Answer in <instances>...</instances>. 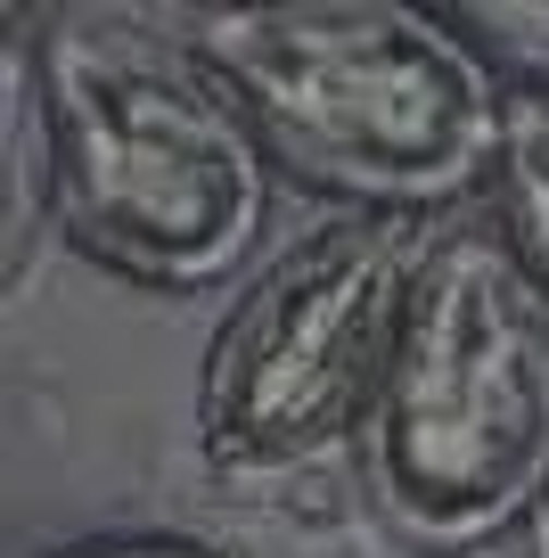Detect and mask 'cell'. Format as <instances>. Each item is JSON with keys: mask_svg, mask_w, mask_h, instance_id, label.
Here are the masks:
<instances>
[{"mask_svg": "<svg viewBox=\"0 0 549 558\" xmlns=\"http://www.w3.org/2000/svg\"><path fill=\"white\" fill-rule=\"evenodd\" d=\"M181 41L246 107L263 157L353 214L418 222L500 165L509 83L451 17L402 0L190 9Z\"/></svg>", "mask_w": 549, "mask_h": 558, "instance_id": "cell-1", "label": "cell"}, {"mask_svg": "<svg viewBox=\"0 0 549 558\" xmlns=\"http://www.w3.org/2000/svg\"><path fill=\"white\" fill-rule=\"evenodd\" d=\"M34 74L74 255L164 296L239 271L271 214V157L190 41L123 9H66L41 25Z\"/></svg>", "mask_w": 549, "mask_h": 558, "instance_id": "cell-2", "label": "cell"}, {"mask_svg": "<svg viewBox=\"0 0 549 558\" xmlns=\"http://www.w3.org/2000/svg\"><path fill=\"white\" fill-rule=\"evenodd\" d=\"M369 493L418 550H476L549 485V304L492 214L418 239L378 411Z\"/></svg>", "mask_w": 549, "mask_h": 558, "instance_id": "cell-3", "label": "cell"}, {"mask_svg": "<svg viewBox=\"0 0 549 558\" xmlns=\"http://www.w3.org/2000/svg\"><path fill=\"white\" fill-rule=\"evenodd\" d=\"M418 222L344 214L279 246L222 313L197 369V452L213 476H288L353 444L378 411Z\"/></svg>", "mask_w": 549, "mask_h": 558, "instance_id": "cell-4", "label": "cell"}, {"mask_svg": "<svg viewBox=\"0 0 549 558\" xmlns=\"http://www.w3.org/2000/svg\"><path fill=\"white\" fill-rule=\"evenodd\" d=\"M492 222L509 239L516 271L549 304V83H509V123H500L492 165Z\"/></svg>", "mask_w": 549, "mask_h": 558, "instance_id": "cell-5", "label": "cell"}, {"mask_svg": "<svg viewBox=\"0 0 549 558\" xmlns=\"http://www.w3.org/2000/svg\"><path fill=\"white\" fill-rule=\"evenodd\" d=\"M25 25H9L0 41V74H9V99H0V140H9V279H25V246H34V222L50 214V116H41V74Z\"/></svg>", "mask_w": 549, "mask_h": 558, "instance_id": "cell-6", "label": "cell"}, {"mask_svg": "<svg viewBox=\"0 0 549 558\" xmlns=\"http://www.w3.org/2000/svg\"><path fill=\"white\" fill-rule=\"evenodd\" d=\"M443 17L484 58H509L516 83H549V0H460Z\"/></svg>", "mask_w": 549, "mask_h": 558, "instance_id": "cell-7", "label": "cell"}, {"mask_svg": "<svg viewBox=\"0 0 549 558\" xmlns=\"http://www.w3.org/2000/svg\"><path fill=\"white\" fill-rule=\"evenodd\" d=\"M50 558H239V550L197 542V534H99V542H66Z\"/></svg>", "mask_w": 549, "mask_h": 558, "instance_id": "cell-8", "label": "cell"}, {"mask_svg": "<svg viewBox=\"0 0 549 558\" xmlns=\"http://www.w3.org/2000/svg\"><path fill=\"white\" fill-rule=\"evenodd\" d=\"M533 558H549V485H541V501H533Z\"/></svg>", "mask_w": 549, "mask_h": 558, "instance_id": "cell-9", "label": "cell"}]
</instances>
